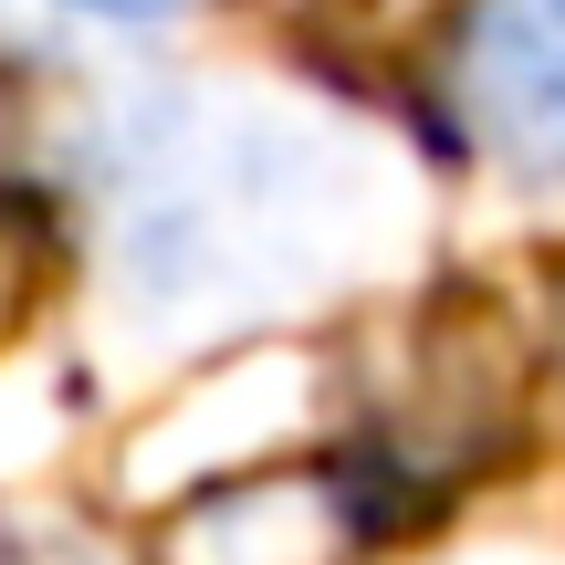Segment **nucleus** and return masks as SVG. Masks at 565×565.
Listing matches in <instances>:
<instances>
[{"label": "nucleus", "instance_id": "f257e3e1", "mask_svg": "<svg viewBox=\"0 0 565 565\" xmlns=\"http://www.w3.org/2000/svg\"><path fill=\"white\" fill-rule=\"evenodd\" d=\"M461 116L503 168H565V0H482L461 32Z\"/></svg>", "mask_w": 565, "mask_h": 565}, {"label": "nucleus", "instance_id": "f03ea898", "mask_svg": "<svg viewBox=\"0 0 565 565\" xmlns=\"http://www.w3.org/2000/svg\"><path fill=\"white\" fill-rule=\"evenodd\" d=\"M74 11H95V21H158V11H179V0H74Z\"/></svg>", "mask_w": 565, "mask_h": 565}]
</instances>
